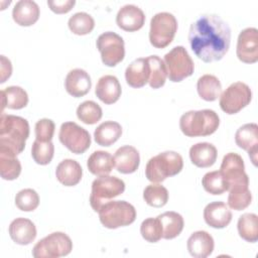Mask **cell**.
<instances>
[{
    "label": "cell",
    "mask_w": 258,
    "mask_h": 258,
    "mask_svg": "<svg viewBox=\"0 0 258 258\" xmlns=\"http://www.w3.org/2000/svg\"><path fill=\"white\" fill-rule=\"evenodd\" d=\"M188 42L191 50L203 61L220 60L230 47V26L217 14L201 15L190 24Z\"/></svg>",
    "instance_id": "6da1fadb"
},
{
    "label": "cell",
    "mask_w": 258,
    "mask_h": 258,
    "mask_svg": "<svg viewBox=\"0 0 258 258\" xmlns=\"http://www.w3.org/2000/svg\"><path fill=\"white\" fill-rule=\"evenodd\" d=\"M29 137V124L26 119L2 113L0 118V149L18 155L24 150Z\"/></svg>",
    "instance_id": "7a4b0ae2"
},
{
    "label": "cell",
    "mask_w": 258,
    "mask_h": 258,
    "mask_svg": "<svg viewBox=\"0 0 258 258\" xmlns=\"http://www.w3.org/2000/svg\"><path fill=\"white\" fill-rule=\"evenodd\" d=\"M220 125L218 114L211 109L188 111L181 115L179 128L187 137L209 136L216 132Z\"/></svg>",
    "instance_id": "3957f363"
},
{
    "label": "cell",
    "mask_w": 258,
    "mask_h": 258,
    "mask_svg": "<svg viewBox=\"0 0 258 258\" xmlns=\"http://www.w3.org/2000/svg\"><path fill=\"white\" fill-rule=\"evenodd\" d=\"M183 167V160L175 151H164L151 157L145 167V175L151 182H161L168 176L176 175Z\"/></svg>",
    "instance_id": "277c9868"
},
{
    "label": "cell",
    "mask_w": 258,
    "mask_h": 258,
    "mask_svg": "<svg viewBox=\"0 0 258 258\" xmlns=\"http://www.w3.org/2000/svg\"><path fill=\"white\" fill-rule=\"evenodd\" d=\"M101 224L108 229H117L132 224L136 219L135 208L126 201H109L99 210Z\"/></svg>",
    "instance_id": "5b68a950"
},
{
    "label": "cell",
    "mask_w": 258,
    "mask_h": 258,
    "mask_svg": "<svg viewBox=\"0 0 258 258\" xmlns=\"http://www.w3.org/2000/svg\"><path fill=\"white\" fill-rule=\"evenodd\" d=\"M124 190L125 182L121 178L111 175L99 176L92 183L90 205L95 212H99L102 205L122 195Z\"/></svg>",
    "instance_id": "8992f818"
},
{
    "label": "cell",
    "mask_w": 258,
    "mask_h": 258,
    "mask_svg": "<svg viewBox=\"0 0 258 258\" xmlns=\"http://www.w3.org/2000/svg\"><path fill=\"white\" fill-rule=\"evenodd\" d=\"M177 30V20L169 12L156 13L150 20L149 41L156 48L166 47Z\"/></svg>",
    "instance_id": "52a82bcc"
},
{
    "label": "cell",
    "mask_w": 258,
    "mask_h": 258,
    "mask_svg": "<svg viewBox=\"0 0 258 258\" xmlns=\"http://www.w3.org/2000/svg\"><path fill=\"white\" fill-rule=\"evenodd\" d=\"M72 250L71 238L62 232H53L34 245L32 256L35 258H57L69 255Z\"/></svg>",
    "instance_id": "ba28073f"
},
{
    "label": "cell",
    "mask_w": 258,
    "mask_h": 258,
    "mask_svg": "<svg viewBox=\"0 0 258 258\" xmlns=\"http://www.w3.org/2000/svg\"><path fill=\"white\" fill-rule=\"evenodd\" d=\"M164 63L169 81L173 83L181 82L183 79L194 74L195 64L186 49L181 46H174L164 55Z\"/></svg>",
    "instance_id": "9c48e42d"
},
{
    "label": "cell",
    "mask_w": 258,
    "mask_h": 258,
    "mask_svg": "<svg viewBox=\"0 0 258 258\" xmlns=\"http://www.w3.org/2000/svg\"><path fill=\"white\" fill-rule=\"evenodd\" d=\"M252 99V91L250 87L243 82L231 84L220 96L221 109L233 115L245 108Z\"/></svg>",
    "instance_id": "30bf717a"
},
{
    "label": "cell",
    "mask_w": 258,
    "mask_h": 258,
    "mask_svg": "<svg viewBox=\"0 0 258 258\" xmlns=\"http://www.w3.org/2000/svg\"><path fill=\"white\" fill-rule=\"evenodd\" d=\"M96 45L101 53L103 63L107 67H115L125 56L124 40L119 34L113 31L100 34L97 38Z\"/></svg>",
    "instance_id": "8fae6325"
},
{
    "label": "cell",
    "mask_w": 258,
    "mask_h": 258,
    "mask_svg": "<svg viewBox=\"0 0 258 258\" xmlns=\"http://www.w3.org/2000/svg\"><path fill=\"white\" fill-rule=\"evenodd\" d=\"M59 141L73 153L82 154L91 145L90 133L75 122H64L60 125Z\"/></svg>",
    "instance_id": "7c38bea8"
},
{
    "label": "cell",
    "mask_w": 258,
    "mask_h": 258,
    "mask_svg": "<svg viewBox=\"0 0 258 258\" xmlns=\"http://www.w3.org/2000/svg\"><path fill=\"white\" fill-rule=\"evenodd\" d=\"M220 172L228 183V190L235 186L249 185V177L245 172L244 160L237 153L229 152L223 157Z\"/></svg>",
    "instance_id": "4fadbf2b"
},
{
    "label": "cell",
    "mask_w": 258,
    "mask_h": 258,
    "mask_svg": "<svg viewBox=\"0 0 258 258\" xmlns=\"http://www.w3.org/2000/svg\"><path fill=\"white\" fill-rule=\"evenodd\" d=\"M236 53L245 63H254L258 60V30L255 27L243 29L238 36Z\"/></svg>",
    "instance_id": "5bb4252c"
},
{
    "label": "cell",
    "mask_w": 258,
    "mask_h": 258,
    "mask_svg": "<svg viewBox=\"0 0 258 258\" xmlns=\"http://www.w3.org/2000/svg\"><path fill=\"white\" fill-rule=\"evenodd\" d=\"M235 142L240 148L248 151L251 161L256 165L258 152V125L256 123L242 125L236 131Z\"/></svg>",
    "instance_id": "9a60e30c"
},
{
    "label": "cell",
    "mask_w": 258,
    "mask_h": 258,
    "mask_svg": "<svg viewBox=\"0 0 258 258\" xmlns=\"http://www.w3.org/2000/svg\"><path fill=\"white\" fill-rule=\"evenodd\" d=\"M144 12L138 6L133 4L122 6L116 15L117 25L125 31L132 32L139 30L144 25Z\"/></svg>",
    "instance_id": "2e32d148"
},
{
    "label": "cell",
    "mask_w": 258,
    "mask_h": 258,
    "mask_svg": "<svg viewBox=\"0 0 258 258\" xmlns=\"http://www.w3.org/2000/svg\"><path fill=\"white\" fill-rule=\"evenodd\" d=\"M92 87L90 75L83 69L70 71L64 80L66 91L75 98H80L88 94Z\"/></svg>",
    "instance_id": "e0dca14e"
},
{
    "label": "cell",
    "mask_w": 258,
    "mask_h": 258,
    "mask_svg": "<svg viewBox=\"0 0 258 258\" xmlns=\"http://www.w3.org/2000/svg\"><path fill=\"white\" fill-rule=\"evenodd\" d=\"M204 219L210 227L223 229L232 221V213L224 202H213L206 206Z\"/></svg>",
    "instance_id": "ac0fdd59"
},
{
    "label": "cell",
    "mask_w": 258,
    "mask_h": 258,
    "mask_svg": "<svg viewBox=\"0 0 258 258\" xmlns=\"http://www.w3.org/2000/svg\"><path fill=\"white\" fill-rule=\"evenodd\" d=\"M114 162L119 172L124 174L133 173L137 170L140 163L139 152L131 145L121 146L114 154Z\"/></svg>",
    "instance_id": "d6986e66"
},
{
    "label": "cell",
    "mask_w": 258,
    "mask_h": 258,
    "mask_svg": "<svg viewBox=\"0 0 258 258\" xmlns=\"http://www.w3.org/2000/svg\"><path fill=\"white\" fill-rule=\"evenodd\" d=\"M121 85L118 79L112 75L101 77L95 90L96 96L107 105L117 102L121 96Z\"/></svg>",
    "instance_id": "ffe728a7"
},
{
    "label": "cell",
    "mask_w": 258,
    "mask_h": 258,
    "mask_svg": "<svg viewBox=\"0 0 258 258\" xmlns=\"http://www.w3.org/2000/svg\"><path fill=\"white\" fill-rule=\"evenodd\" d=\"M187 250L195 258H206L214 251V239L206 231L194 232L187 239Z\"/></svg>",
    "instance_id": "44dd1931"
},
{
    "label": "cell",
    "mask_w": 258,
    "mask_h": 258,
    "mask_svg": "<svg viewBox=\"0 0 258 258\" xmlns=\"http://www.w3.org/2000/svg\"><path fill=\"white\" fill-rule=\"evenodd\" d=\"M10 238L19 245H28L36 237L35 225L28 219L16 218L9 225Z\"/></svg>",
    "instance_id": "7402d4cb"
},
{
    "label": "cell",
    "mask_w": 258,
    "mask_h": 258,
    "mask_svg": "<svg viewBox=\"0 0 258 258\" xmlns=\"http://www.w3.org/2000/svg\"><path fill=\"white\" fill-rule=\"evenodd\" d=\"M150 78V68L145 57L134 59L125 71L127 84L132 88H141L145 86Z\"/></svg>",
    "instance_id": "603a6c76"
},
{
    "label": "cell",
    "mask_w": 258,
    "mask_h": 258,
    "mask_svg": "<svg viewBox=\"0 0 258 258\" xmlns=\"http://www.w3.org/2000/svg\"><path fill=\"white\" fill-rule=\"evenodd\" d=\"M12 17L18 25L30 26L39 18V7L32 0H20L13 7Z\"/></svg>",
    "instance_id": "cb8c5ba5"
},
{
    "label": "cell",
    "mask_w": 258,
    "mask_h": 258,
    "mask_svg": "<svg viewBox=\"0 0 258 258\" xmlns=\"http://www.w3.org/2000/svg\"><path fill=\"white\" fill-rule=\"evenodd\" d=\"M83 175V169L80 163L74 159H63L58 163L55 169L57 180L66 186H74L78 184Z\"/></svg>",
    "instance_id": "d4e9b609"
},
{
    "label": "cell",
    "mask_w": 258,
    "mask_h": 258,
    "mask_svg": "<svg viewBox=\"0 0 258 258\" xmlns=\"http://www.w3.org/2000/svg\"><path fill=\"white\" fill-rule=\"evenodd\" d=\"M217 148L209 142H199L189 148L190 161L198 167H210L217 160Z\"/></svg>",
    "instance_id": "484cf974"
},
{
    "label": "cell",
    "mask_w": 258,
    "mask_h": 258,
    "mask_svg": "<svg viewBox=\"0 0 258 258\" xmlns=\"http://www.w3.org/2000/svg\"><path fill=\"white\" fill-rule=\"evenodd\" d=\"M87 166L89 171L95 175H108L115 166L114 157L108 151L97 150L89 156Z\"/></svg>",
    "instance_id": "4316f807"
},
{
    "label": "cell",
    "mask_w": 258,
    "mask_h": 258,
    "mask_svg": "<svg viewBox=\"0 0 258 258\" xmlns=\"http://www.w3.org/2000/svg\"><path fill=\"white\" fill-rule=\"evenodd\" d=\"M28 103V95L24 89L18 86H10L1 91V111L4 108L18 110Z\"/></svg>",
    "instance_id": "83f0119b"
},
{
    "label": "cell",
    "mask_w": 258,
    "mask_h": 258,
    "mask_svg": "<svg viewBox=\"0 0 258 258\" xmlns=\"http://www.w3.org/2000/svg\"><path fill=\"white\" fill-rule=\"evenodd\" d=\"M121 134L122 127L118 122L105 121L95 129L94 138L101 146H111L121 137Z\"/></svg>",
    "instance_id": "f1b7e54d"
},
{
    "label": "cell",
    "mask_w": 258,
    "mask_h": 258,
    "mask_svg": "<svg viewBox=\"0 0 258 258\" xmlns=\"http://www.w3.org/2000/svg\"><path fill=\"white\" fill-rule=\"evenodd\" d=\"M199 96L208 102L216 101L222 92V85L219 79L214 75H204L199 78L197 83Z\"/></svg>",
    "instance_id": "f546056e"
},
{
    "label": "cell",
    "mask_w": 258,
    "mask_h": 258,
    "mask_svg": "<svg viewBox=\"0 0 258 258\" xmlns=\"http://www.w3.org/2000/svg\"><path fill=\"white\" fill-rule=\"evenodd\" d=\"M157 218L159 219L162 226V238L170 240L177 237L181 233L184 222L180 214L170 211L157 216Z\"/></svg>",
    "instance_id": "4dcf8cb0"
},
{
    "label": "cell",
    "mask_w": 258,
    "mask_h": 258,
    "mask_svg": "<svg viewBox=\"0 0 258 258\" xmlns=\"http://www.w3.org/2000/svg\"><path fill=\"white\" fill-rule=\"evenodd\" d=\"M238 233L247 242L255 243L258 240V217L256 214L246 213L240 216L237 224Z\"/></svg>",
    "instance_id": "1f68e13d"
},
{
    "label": "cell",
    "mask_w": 258,
    "mask_h": 258,
    "mask_svg": "<svg viewBox=\"0 0 258 258\" xmlns=\"http://www.w3.org/2000/svg\"><path fill=\"white\" fill-rule=\"evenodd\" d=\"M17 155L0 149V174L3 179H16L21 172V164Z\"/></svg>",
    "instance_id": "d6a6232c"
},
{
    "label": "cell",
    "mask_w": 258,
    "mask_h": 258,
    "mask_svg": "<svg viewBox=\"0 0 258 258\" xmlns=\"http://www.w3.org/2000/svg\"><path fill=\"white\" fill-rule=\"evenodd\" d=\"M147 61L150 68V78H149V86L152 89L161 88L165 84V80L167 77V71L164 61L158 55H149Z\"/></svg>",
    "instance_id": "836d02e7"
},
{
    "label": "cell",
    "mask_w": 258,
    "mask_h": 258,
    "mask_svg": "<svg viewBox=\"0 0 258 258\" xmlns=\"http://www.w3.org/2000/svg\"><path fill=\"white\" fill-rule=\"evenodd\" d=\"M68 25L73 33L77 35H85L94 29L95 20L87 12H77L70 17Z\"/></svg>",
    "instance_id": "e575fe53"
},
{
    "label": "cell",
    "mask_w": 258,
    "mask_h": 258,
    "mask_svg": "<svg viewBox=\"0 0 258 258\" xmlns=\"http://www.w3.org/2000/svg\"><path fill=\"white\" fill-rule=\"evenodd\" d=\"M252 201V195L248 185L235 186L229 189L228 206L236 211L246 209Z\"/></svg>",
    "instance_id": "d590c367"
},
{
    "label": "cell",
    "mask_w": 258,
    "mask_h": 258,
    "mask_svg": "<svg viewBox=\"0 0 258 258\" xmlns=\"http://www.w3.org/2000/svg\"><path fill=\"white\" fill-rule=\"evenodd\" d=\"M143 199L147 205L154 208H161L168 201V191L161 184L151 183L144 188Z\"/></svg>",
    "instance_id": "8d00e7d4"
},
{
    "label": "cell",
    "mask_w": 258,
    "mask_h": 258,
    "mask_svg": "<svg viewBox=\"0 0 258 258\" xmlns=\"http://www.w3.org/2000/svg\"><path fill=\"white\" fill-rule=\"evenodd\" d=\"M102 108L94 101H85L77 108L78 118L85 124H96L102 118Z\"/></svg>",
    "instance_id": "74e56055"
},
{
    "label": "cell",
    "mask_w": 258,
    "mask_h": 258,
    "mask_svg": "<svg viewBox=\"0 0 258 258\" xmlns=\"http://www.w3.org/2000/svg\"><path fill=\"white\" fill-rule=\"evenodd\" d=\"M205 190L211 195H222L228 190V183L220 170L207 172L202 178Z\"/></svg>",
    "instance_id": "f35d334b"
},
{
    "label": "cell",
    "mask_w": 258,
    "mask_h": 258,
    "mask_svg": "<svg viewBox=\"0 0 258 258\" xmlns=\"http://www.w3.org/2000/svg\"><path fill=\"white\" fill-rule=\"evenodd\" d=\"M54 153V145L51 141L42 142L35 140L31 147V155L33 160L40 165L48 164Z\"/></svg>",
    "instance_id": "ab89813d"
},
{
    "label": "cell",
    "mask_w": 258,
    "mask_h": 258,
    "mask_svg": "<svg viewBox=\"0 0 258 258\" xmlns=\"http://www.w3.org/2000/svg\"><path fill=\"white\" fill-rule=\"evenodd\" d=\"M140 233L143 239L150 243H156L162 238V226L159 219L156 218H147L145 219L140 226Z\"/></svg>",
    "instance_id": "60d3db41"
},
{
    "label": "cell",
    "mask_w": 258,
    "mask_h": 258,
    "mask_svg": "<svg viewBox=\"0 0 258 258\" xmlns=\"http://www.w3.org/2000/svg\"><path fill=\"white\" fill-rule=\"evenodd\" d=\"M15 205L23 212L34 211L39 205L38 194L32 188L21 189L15 196Z\"/></svg>",
    "instance_id": "b9f144b4"
},
{
    "label": "cell",
    "mask_w": 258,
    "mask_h": 258,
    "mask_svg": "<svg viewBox=\"0 0 258 258\" xmlns=\"http://www.w3.org/2000/svg\"><path fill=\"white\" fill-rule=\"evenodd\" d=\"M55 125L54 122L50 119L43 118L38 120L35 123V137L36 140L47 142L51 141L53 134H54Z\"/></svg>",
    "instance_id": "7bdbcfd3"
},
{
    "label": "cell",
    "mask_w": 258,
    "mask_h": 258,
    "mask_svg": "<svg viewBox=\"0 0 258 258\" xmlns=\"http://www.w3.org/2000/svg\"><path fill=\"white\" fill-rule=\"evenodd\" d=\"M76 4L75 0H48L47 5L56 14L69 12Z\"/></svg>",
    "instance_id": "ee69618b"
},
{
    "label": "cell",
    "mask_w": 258,
    "mask_h": 258,
    "mask_svg": "<svg viewBox=\"0 0 258 258\" xmlns=\"http://www.w3.org/2000/svg\"><path fill=\"white\" fill-rule=\"evenodd\" d=\"M1 79L0 83H4L12 73V66L11 61L5 57V55H1Z\"/></svg>",
    "instance_id": "f6af8a7d"
}]
</instances>
